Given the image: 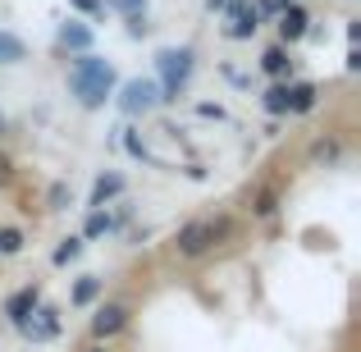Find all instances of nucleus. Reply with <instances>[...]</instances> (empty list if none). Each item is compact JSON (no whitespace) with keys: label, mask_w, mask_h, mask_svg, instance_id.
<instances>
[{"label":"nucleus","mask_w":361,"mask_h":352,"mask_svg":"<svg viewBox=\"0 0 361 352\" xmlns=\"http://www.w3.org/2000/svg\"><path fill=\"white\" fill-rule=\"evenodd\" d=\"M110 229H115V220H110L106 211H92V215H87V224H82V233H78V238H101V233H110Z\"/></svg>","instance_id":"21"},{"label":"nucleus","mask_w":361,"mask_h":352,"mask_svg":"<svg viewBox=\"0 0 361 352\" xmlns=\"http://www.w3.org/2000/svg\"><path fill=\"white\" fill-rule=\"evenodd\" d=\"M274 28H279V46H298L302 37L311 32L307 5H302V0H298V5H283V9H279V23H274Z\"/></svg>","instance_id":"5"},{"label":"nucleus","mask_w":361,"mask_h":352,"mask_svg":"<svg viewBox=\"0 0 361 352\" xmlns=\"http://www.w3.org/2000/svg\"><path fill=\"white\" fill-rule=\"evenodd\" d=\"M224 5H229V0H206V9H211V14H215V9H224Z\"/></svg>","instance_id":"30"},{"label":"nucleus","mask_w":361,"mask_h":352,"mask_svg":"<svg viewBox=\"0 0 361 352\" xmlns=\"http://www.w3.org/2000/svg\"><path fill=\"white\" fill-rule=\"evenodd\" d=\"M261 110L270 119H283V115H288V83H270V87L261 92Z\"/></svg>","instance_id":"16"},{"label":"nucleus","mask_w":361,"mask_h":352,"mask_svg":"<svg viewBox=\"0 0 361 352\" xmlns=\"http://www.w3.org/2000/svg\"><path fill=\"white\" fill-rule=\"evenodd\" d=\"M64 87H69V97L78 101L82 110H101L110 97H115L119 87V73L110 60H101V55H78V60L69 64V78H64Z\"/></svg>","instance_id":"1"},{"label":"nucleus","mask_w":361,"mask_h":352,"mask_svg":"<svg viewBox=\"0 0 361 352\" xmlns=\"http://www.w3.org/2000/svg\"><path fill=\"white\" fill-rule=\"evenodd\" d=\"M147 5H151V0H106V9H119L123 18H128V14H147Z\"/></svg>","instance_id":"22"},{"label":"nucleus","mask_w":361,"mask_h":352,"mask_svg":"<svg viewBox=\"0 0 361 352\" xmlns=\"http://www.w3.org/2000/svg\"><path fill=\"white\" fill-rule=\"evenodd\" d=\"M60 46H64V51L87 55V51H92V28H87V23H78V18L60 23Z\"/></svg>","instance_id":"14"},{"label":"nucleus","mask_w":361,"mask_h":352,"mask_svg":"<svg viewBox=\"0 0 361 352\" xmlns=\"http://www.w3.org/2000/svg\"><path fill=\"white\" fill-rule=\"evenodd\" d=\"M229 9V28H224V37H233V42H247V37H256V28H261V14H256V0H233Z\"/></svg>","instance_id":"6"},{"label":"nucleus","mask_w":361,"mask_h":352,"mask_svg":"<svg viewBox=\"0 0 361 352\" xmlns=\"http://www.w3.org/2000/svg\"><path fill=\"white\" fill-rule=\"evenodd\" d=\"M101 293H106V279H101V274H82V279L69 289V302L73 307H92Z\"/></svg>","instance_id":"15"},{"label":"nucleus","mask_w":361,"mask_h":352,"mask_svg":"<svg viewBox=\"0 0 361 352\" xmlns=\"http://www.w3.org/2000/svg\"><path fill=\"white\" fill-rule=\"evenodd\" d=\"M156 92H160V106H174L178 97L188 92L197 73V51L192 46H160L156 51Z\"/></svg>","instance_id":"2"},{"label":"nucleus","mask_w":361,"mask_h":352,"mask_svg":"<svg viewBox=\"0 0 361 352\" xmlns=\"http://www.w3.org/2000/svg\"><path fill=\"white\" fill-rule=\"evenodd\" d=\"M311 160H325V165H334V160H343V138H316L311 142Z\"/></svg>","instance_id":"18"},{"label":"nucleus","mask_w":361,"mask_h":352,"mask_svg":"<svg viewBox=\"0 0 361 352\" xmlns=\"http://www.w3.org/2000/svg\"><path fill=\"white\" fill-rule=\"evenodd\" d=\"M197 115H202V119H215V123H220V119H224V106H215V101H202V106H197Z\"/></svg>","instance_id":"27"},{"label":"nucleus","mask_w":361,"mask_h":352,"mask_svg":"<svg viewBox=\"0 0 361 352\" xmlns=\"http://www.w3.org/2000/svg\"><path fill=\"white\" fill-rule=\"evenodd\" d=\"M46 202H51V211H64V206H69V183H51Z\"/></svg>","instance_id":"23"},{"label":"nucleus","mask_w":361,"mask_h":352,"mask_svg":"<svg viewBox=\"0 0 361 352\" xmlns=\"http://www.w3.org/2000/svg\"><path fill=\"white\" fill-rule=\"evenodd\" d=\"M23 60H27V42L0 28V64H23Z\"/></svg>","instance_id":"17"},{"label":"nucleus","mask_w":361,"mask_h":352,"mask_svg":"<svg viewBox=\"0 0 361 352\" xmlns=\"http://www.w3.org/2000/svg\"><path fill=\"white\" fill-rule=\"evenodd\" d=\"M5 183H14V160L0 151V188H5Z\"/></svg>","instance_id":"28"},{"label":"nucleus","mask_w":361,"mask_h":352,"mask_svg":"<svg viewBox=\"0 0 361 352\" xmlns=\"http://www.w3.org/2000/svg\"><path fill=\"white\" fill-rule=\"evenodd\" d=\"M119 193H123V174H115V169H106V174H97V183H92V197H87V206H92V211H106V202H115Z\"/></svg>","instance_id":"12"},{"label":"nucleus","mask_w":361,"mask_h":352,"mask_svg":"<svg viewBox=\"0 0 361 352\" xmlns=\"http://www.w3.org/2000/svg\"><path fill=\"white\" fill-rule=\"evenodd\" d=\"M18 334L32 339V344H51V339L60 334V311H55V307H37L32 316L18 325Z\"/></svg>","instance_id":"7"},{"label":"nucleus","mask_w":361,"mask_h":352,"mask_svg":"<svg viewBox=\"0 0 361 352\" xmlns=\"http://www.w3.org/2000/svg\"><path fill=\"white\" fill-rule=\"evenodd\" d=\"M357 42H361V23L353 18V23H348V46H357Z\"/></svg>","instance_id":"29"},{"label":"nucleus","mask_w":361,"mask_h":352,"mask_svg":"<svg viewBox=\"0 0 361 352\" xmlns=\"http://www.w3.org/2000/svg\"><path fill=\"white\" fill-rule=\"evenodd\" d=\"M261 73H265L270 83H288V73H293V55H288V46L274 42L270 51L261 55Z\"/></svg>","instance_id":"11"},{"label":"nucleus","mask_w":361,"mask_h":352,"mask_svg":"<svg viewBox=\"0 0 361 352\" xmlns=\"http://www.w3.org/2000/svg\"><path fill=\"white\" fill-rule=\"evenodd\" d=\"M279 202H283V183H261L247 197V211H252L256 220H270V215L279 211Z\"/></svg>","instance_id":"10"},{"label":"nucleus","mask_w":361,"mask_h":352,"mask_svg":"<svg viewBox=\"0 0 361 352\" xmlns=\"http://www.w3.org/2000/svg\"><path fill=\"white\" fill-rule=\"evenodd\" d=\"M128 325V307L123 302H106V307H97V316H92V339H115L119 329Z\"/></svg>","instance_id":"8"},{"label":"nucleus","mask_w":361,"mask_h":352,"mask_svg":"<svg viewBox=\"0 0 361 352\" xmlns=\"http://www.w3.org/2000/svg\"><path fill=\"white\" fill-rule=\"evenodd\" d=\"M316 106H320L316 83H288V115H311Z\"/></svg>","instance_id":"13"},{"label":"nucleus","mask_w":361,"mask_h":352,"mask_svg":"<svg viewBox=\"0 0 361 352\" xmlns=\"http://www.w3.org/2000/svg\"><path fill=\"white\" fill-rule=\"evenodd\" d=\"M279 5H298V0H279Z\"/></svg>","instance_id":"33"},{"label":"nucleus","mask_w":361,"mask_h":352,"mask_svg":"<svg viewBox=\"0 0 361 352\" xmlns=\"http://www.w3.org/2000/svg\"><path fill=\"white\" fill-rule=\"evenodd\" d=\"M233 229V220L229 215H197V220H188L183 229L174 233V256L178 261H197V256H206V252H215V247L229 238Z\"/></svg>","instance_id":"3"},{"label":"nucleus","mask_w":361,"mask_h":352,"mask_svg":"<svg viewBox=\"0 0 361 352\" xmlns=\"http://www.w3.org/2000/svg\"><path fill=\"white\" fill-rule=\"evenodd\" d=\"M123 23H128V37H147V14H128V18H123Z\"/></svg>","instance_id":"26"},{"label":"nucleus","mask_w":361,"mask_h":352,"mask_svg":"<svg viewBox=\"0 0 361 352\" xmlns=\"http://www.w3.org/2000/svg\"><path fill=\"white\" fill-rule=\"evenodd\" d=\"M123 147H128V156H137V160H151V151H147V142L137 138V133H128L123 138Z\"/></svg>","instance_id":"25"},{"label":"nucleus","mask_w":361,"mask_h":352,"mask_svg":"<svg viewBox=\"0 0 361 352\" xmlns=\"http://www.w3.org/2000/svg\"><path fill=\"white\" fill-rule=\"evenodd\" d=\"M5 133H9V123H5V115H0V138H5Z\"/></svg>","instance_id":"31"},{"label":"nucleus","mask_w":361,"mask_h":352,"mask_svg":"<svg viewBox=\"0 0 361 352\" xmlns=\"http://www.w3.org/2000/svg\"><path fill=\"white\" fill-rule=\"evenodd\" d=\"M82 247H87V238H64V243L55 247V256H51V261H55V265L64 270V265H73V261L82 256Z\"/></svg>","instance_id":"20"},{"label":"nucleus","mask_w":361,"mask_h":352,"mask_svg":"<svg viewBox=\"0 0 361 352\" xmlns=\"http://www.w3.org/2000/svg\"><path fill=\"white\" fill-rule=\"evenodd\" d=\"M82 352H106V348H101V344H92V348H82Z\"/></svg>","instance_id":"32"},{"label":"nucleus","mask_w":361,"mask_h":352,"mask_svg":"<svg viewBox=\"0 0 361 352\" xmlns=\"http://www.w3.org/2000/svg\"><path fill=\"white\" fill-rule=\"evenodd\" d=\"M115 106H119V115H128V119H147L151 110L160 106L156 78H128V83H119V87H115Z\"/></svg>","instance_id":"4"},{"label":"nucleus","mask_w":361,"mask_h":352,"mask_svg":"<svg viewBox=\"0 0 361 352\" xmlns=\"http://www.w3.org/2000/svg\"><path fill=\"white\" fill-rule=\"evenodd\" d=\"M37 307H42V284H23L18 293H9V298H5V316L14 320V325H23Z\"/></svg>","instance_id":"9"},{"label":"nucleus","mask_w":361,"mask_h":352,"mask_svg":"<svg viewBox=\"0 0 361 352\" xmlns=\"http://www.w3.org/2000/svg\"><path fill=\"white\" fill-rule=\"evenodd\" d=\"M27 247V233L18 229V224H0V261H5V256H18Z\"/></svg>","instance_id":"19"},{"label":"nucleus","mask_w":361,"mask_h":352,"mask_svg":"<svg viewBox=\"0 0 361 352\" xmlns=\"http://www.w3.org/2000/svg\"><path fill=\"white\" fill-rule=\"evenodd\" d=\"M73 9H78V14H87V18H101L106 14V0H69Z\"/></svg>","instance_id":"24"}]
</instances>
